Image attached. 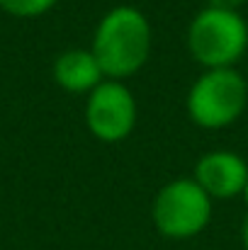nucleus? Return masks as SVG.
<instances>
[{"label":"nucleus","mask_w":248,"mask_h":250,"mask_svg":"<svg viewBox=\"0 0 248 250\" xmlns=\"http://www.w3.org/2000/svg\"><path fill=\"white\" fill-rule=\"evenodd\" d=\"M151 22L134 5H114L107 10L100 17L90 44V51L110 81H127L136 76L151 59Z\"/></svg>","instance_id":"f257e3e1"},{"label":"nucleus","mask_w":248,"mask_h":250,"mask_svg":"<svg viewBox=\"0 0 248 250\" xmlns=\"http://www.w3.org/2000/svg\"><path fill=\"white\" fill-rule=\"evenodd\" d=\"M187 51L202 68H236L248 51L244 15L204 5L187 27Z\"/></svg>","instance_id":"f03ea898"},{"label":"nucleus","mask_w":248,"mask_h":250,"mask_svg":"<svg viewBox=\"0 0 248 250\" xmlns=\"http://www.w3.org/2000/svg\"><path fill=\"white\" fill-rule=\"evenodd\" d=\"M190 119L209 131L231 126L248 107V83L239 68H204L185 100Z\"/></svg>","instance_id":"7ed1b4c3"},{"label":"nucleus","mask_w":248,"mask_h":250,"mask_svg":"<svg viewBox=\"0 0 248 250\" xmlns=\"http://www.w3.org/2000/svg\"><path fill=\"white\" fill-rule=\"evenodd\" d=\"M212 202L214 199L192 177H175L154 197L151 221L163 238L187 241L209 226Z\"/></svg>","instance_id":"20e7f679"},{"label":"nucleus","mask_w":248,"mask_h":250,"mask_svg":"<svg viewBox=\"0 0 248 250\" xmlns=\"http://www.w3.org/2000/svg\"><path fill=\"white\" fill-rule=\"evenodd\" d=\"M85 126L102 144H119L136 126V100L124 81H102L85 95Z\"/></svg>","instance_id":"39448f33"},{"label":"nucleus","mask_w":248,"mask_h":250,"mask_svg":"<svg viewBox=\"0 0 248 250\" xmlns=\"http://www.w3.org/2000/svg\"><path fill=\"white\" fill-rule=\"evenodd\" d=\"M192 180L212 199H234L241 197V189L248 180V166L234 151H209L200 156Z\"/></svg>","instance_id":"423d86ee"},{"label":"nucleus","mask_w":248,"mask_h":250,"mask_svg":"<svg viewBox=\"0 0 248 250\" xmlns=\"http://www.w3.org/2000/svg\"><path fill=\"white\" fill-rule=\"evenodd\" d=\"M51 73L61 90L73 92V95H88L102 81H107L100 68V61L95 59L90 49H68L59 54Z\"/></svg>","instance_id":"0eeeda50"},{"label":"nucleus","mask_w":248,"mask_h":250,"mask_svg":"<svg viewBox=\"0 0 248 250\" xmlns=\"http://www.w3.org/2000/svg\"><path fill=\"white\" fill-rule=\"evenodd\" d=\"M59 0H0V10L12 17H39L49 12Z\"/></svg>","instance_id":"6e6552de"},{"label":"nucleus","mask_w":248,"mask_h":250,"mask_svg":"<svg viewBox=\"0 0 248 250\" xmlns=\"http://www.w3.org/2000/svg\"><path fill=\"white\" fill-rule=\"evenodd\" d=\"M246 0H207V7H219V10H234L241 12Z\"/></svg>","instance_id":"1a4fd4ad"},{"label":"nucleus","mask_w":248,"mask_h":250,"mask_svg":"<svg viewBox=\"0 0 248 250\" xmlns=\"http://www.w3.org/2000/svg\"><path fill=\"white\" fill-rule=\"evenodd\" d=\"M241 241H244V248L248 250V214L244 219V226H241Z\"/></svg>","instance_id":"9d476101"},{"label":"nucleus","mask_w":248,"mask_h":250,"mask_svg":"<svg viewBox=\"0 0 248 250\" xmlns=\"http://www.w3.org/2000/svg\"><path fill=\"white\" fill-rule=\"evenodd\" d=\"M241 199L246 202V207H248V180H246V185H244V189H241Z\"/></svg>","instance_id":"9b49d317"}]
</instances>
